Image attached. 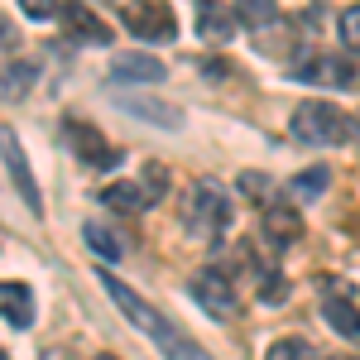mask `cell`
Returning a JSON list of instances; mask_svg holds the SVG:
<instances>
[{
	"label": "cell",
	"instance_id": "obj_26",
	"mask_svg": "<svg viewBox=\"0 0 360 360\" xmlns=\"http://www.w3.org/2000/svg\"><path fill=\"white\" fill-rule=\"evenodd\" d=\"M332 360H356V356H332Z\"/></svg>",
	"mask_w": 360,
	"mask_h": 360
},
{
	"label": "cell",
	"instance_id": "obj_15",
	"mask_svg": "<svg viewBox=\"0 0 360 360\" xmlns=\"http://www.w3.org/2000/svg\"><path fill=\"white\" fill-rule=\"evenodd\" d=\"M236 25H240V20H236L231 10H217V5H202V10H197V34H202L207 44H226V39L236 34Z\"/></svg>",
	"mask_w": 360,
	"mask_h": 360
},
{
	"label": "cell",
	"instance_id": "obj_22",
	"mask_svg": "<svg viewBox=\"0 0 360 360\" xmlns=\"http://www.w3.org/2000/svg\"><path fill=\"white\" fill-rule=\"evenodd\" d=\"M341 39H346V44L360 53V5H351V10L341 15Z\"/></svg>",
	"mask_w": 360,
	"mask_h": 360
},
{
	"label": "cell",
	"instance_id": "obj_28",
	"mask_svg": "<svg viewBox=\"0 0 360 360\" xmlns=\"http://www.w3.org/2000/svg\"><path fill=\"white\" fill-rule=\"evenodd\" d=\"M101 360H111V356H101Z\"/></svg>",
	"mask_w": 360,
	"mask_h": 360
},
{
	"label": "cell",
	"instance_id": "obj_17",
	"mask_svg": "<svg viewBox=\"0 0 360 360\" xmlns=\"http://www.w3.org/2000/svg\"><path fill=\"white\" fill-rule=\"evenodd\" d=\"M327 183H332V168H327V164H312L307 173H298V178L288 183V193L298 197V202H312V197L327 193Z\"/></svg>",
	"mask_w": 360,
	"mask_h": 360
},
{
	"label": "cell",
	"instance_id": "obj_18",
	"mask_svg": "<svg viewBox=\"0 0 360 360\" xmlns=\"http://www.w3.org/2000/svg\"><path fill=\"white\" fill-rule=\"evenodd\" d=\"M101 197H106V207H115V212H144L149 207V193L139 183H111Z\"/></svg>",
	"mask_w": 360,
	"mask_h": 360
},
{
	"label": "cell",
	"instance_id": "obj_10",
	"mask_svg": "<svg viewBox=\"0 0 360 360\" xmlns=\"http://www.w3.org/2000/svg\"><path fill=\"white\" fill-rule=\"evenodd\" d=\"M303 82H317V86H360V68L346 63V58H317L303 68Z\"/></svg>",
	"mask_w": 360,
	"mask_h": 360
},
{
	"label": "cell",
	"instance_id": "obj_2",
	"mask_svg": "<svg viewBox=\"0 0 360 360\" xmlns=\"http://www.w3.org/2000/svg\"><path fill=\"white\" fill-rule=\"evenodd\" d=\"M183 226L193 236H221L226 226H231V197H226L221 183L202 178L193 193H188V202H183Z\"/></svg>",
	"mask_w": 360,
	"mask_h": 360
},
{
	"label": "cell",
	"instance_id": "obj_12",
	"mask_svg": "<svg viewBox=\"0 0 360 360\" xmlns=\"http://www.w3.org/2000/svg\"><path fill=\"white\" fill-rule=\"evenodd\" d=\"M34 82H39V68H34L29 58L5 63V68H0V101H25Z\"/></svg>",
	"mask_w": 360,
	"mask_h": 360
},
{
	"label": "cell",
	"instance_id": "obj_7",
	"mask_svg": "<svg viewBox=\"0 0 360 360\" xmlns=\"http://www.w3.org/2000/svg\"><path fill=\"white\" fill-rule=\"evenodd\" d=\"M0 159H5V173L15 178V193L25 197V207L34 217H44V202H39V183H34V173L25 164V149H20V139L15 130H0Z\"/></svg>",
	"mask_w": 360,
	"mask_h": 360
},
{
	"label": "cell",
	"instance_id": "obj_9",
	"mask_svg": "<svg viewBox=\"0 0 360 360\" xmlns=\"http://www.w3.org/2000/svg\"><path fill=\"white\" fill-rule=\"evenodd\" d=\"M264 236L274 245H293L303 236V217H298V202H264Z\"/></svg>",
	"mask_w": 360,
	"mask_h": 360
},
{
	"label": "cell",
	"instance_id": "obj_4",
	"mask_svg": "<svg viewBox=\"0 0 360 360\" xmlns=\"http://www.w3.org/2000/svg\"><path fill=\"white\" fill-rule=\"evenodd\" d=\"M188 293H193V303L207 312V317H217V322H231L236 312H240V298H236V288H231V278L221 269H197L193 283H188Z\"/></svg>",
	"mask_w": 360,
	"mask_h": 360
},
{
	"label": "cell",
	"instance_id": "obj_21",
	"mask_svg": "<svg viewBox=\"0 0 360 360\" xmlns=\"http://www.w3.org/2000/svg\"><path fill=\"white\" fill-rule=\"evenodd\" d=\"M236 20H240V25H274V5H255V0H250V5H240V10H236Z\"/></svg>",
	"mask_w": 360,
	"mask_h": 360
},
{
	"label": "cell",
	"instance_id": "obj_6",
	"mask_svg": "<svg viewBox=\"0 0 360 360\" xmlns=\"http://www.w3.org/2000/svg\"><path fill=\"white\" fill-rule=\"evenodd\" d=\"M63 130H68V144L77 149L82 164H91V168H115V164H120V149L106 144V135H101L96 125H86V120H68Z\"/></svg>",
	"mask_w": 360,
	"mask_h": 360
},
{
	"label": "cell",
	"instance_id": "obj_27",
	"mask_svg": "<svg viewBox=\"0 0 360 360\" xmlns=\"http://www.w3.org/2000/svg\"><path fill=\"white\" fill-rule=\"evenodd\" d=\"M0 360H10V356H5V351H0Z\"/></svg>",
	"mask_w": 360,
	"mask_h": 360
},
{
	"label": "cell",
	"instance_id": "obj_20",
	"mask_svg": "<svg viewBox=\"0 0 360 360\" xmlns=\"http://www.w3.org/2000/svg\"><path fill=\"white\" fill-rule=\"evenodd\" d=\"M264 360H312V346L298 341V336H283V341H274V346L264 351Z\"/></svg>",
	"mask_w": 360,
	"mask_h": 360
},
{
	"label": "cell",
	"instance_id": "obj_25",
	"mask_svg": "<svg viewBox=\"0 0 360 360\" xmlns=\"http://www.w3.org/2000/svg\"><path fill=\"white\" fill-rule=\"evenodd\" d=\"M25 15L29 20H53V15H63V10H53V0H25Z\"/></svg>",
	"mask_w": 360,
	"mask_h": 360
},
{
	"label": "cell",
	"instance_id": "obj_5",
	"mask_svg": "<svg viewBox=\"0 0 360 360\" xmlns=\"http://www.w3.org/2000/svg\"><path fill=\"white\" fill-rule=\"evenodd\" d=\"M120 20L125 29L144 39V44H168L173 34H178V20H173V10L168 5H120Z\"/></svg>",
	"mask_w": 360,
	"mask_h": 360
},
{
	"label": "cell",
	"instance_id": "obj_13",
	"mask_svg": "<svg viewBox=\"0 0 360 360\" xmlns=\"http://www.w3.org/2000/svg\"><path fill=\"white\" fill-rule=\"evenodd\" d=\"M58 20L68 25V34H77V39H86V44H111V29H106V20H96L86 5H68Z\"/></svg>",
	"mask_w": 360,
	"mask_h": 360
},
{
	"label": "cell",
	"instance_id": "obj_8",
	"mask_svg": "<svg viewBox=\"0 0 360 360\" xmlns=\"http://www.w3.org/2000/svg\"><path fill=\"white\" fill-rule=\"evenodd\" d=\"M111 82L154 86V82H164V63L154 53H115L111 58Z\"/></svg>",
	"mask_w": 360,
	"mask_h": 360
},
{
	"label": "cell",
	"instance_id": "obj_19",
	"mask_svg": "<svg viewBox=\"0 0 360 360\" xmlns=\"http://www.w3.org/2000/svg\"><path fill=\"white\" fill-rule=\"evenodd\" d=\"M82 236H86V245L96 250L101 259H120V240H115V236H111V231H106L101 221H86V226H82Z\"/></svg>",
	"mask_w": 360,
	"mask_h": 360
},
{
	"label": "cell",
	"instance_id": "obj_3",
	"mask_svg": "<svg viewBox=\"0 0 360 360\" xmlns=\"http://www.w3.org/2000/svg\"><path fill=\"white\" fill-rule=\"evenodd\" d=\"M101 283H106V293H111V298H115V307H120V312H125V317L135 322L139 332H149V336H154V341H159V351H168V346H173V341L183 336V332H173V327H168L164 317H159L154 307H149V303H144V298H139L135 288H125V283H120V278H115V274H101Z\"/></svg>",
	"mask_w": 360,
	"mask_h": 360
},
{
	"label": "cell",
	"instance_id": "obj_24",
	"mask_svg": "<svg viewBox=\"0 0 360 360\" xmlns=\"http://www.w3.org/2000/svg\"><path fill=\"white\" fill-rule=\"evenodd\" d=\"M20 44V29H15V20L10 15H0V53H10Z\"/></svg>",
	"mask_w": 360,
	"mask_h": 360
},
{
	"label": "cell",
	"instance_id": "obj_14",
	"mask_svg": "<svg viewBox=\"0 0 360 360\" xmlns=\"http://www.w3.org/2000/svg\"><path fill=\"white\" fill-rule=\"evenodd\" d=\"M0 317L10 327H29L34 322V293L25 283H0Z\"/></svg>",
	"mask_w": 360,
	"mask_h": 360
},
{
	"label": "cell",
	"instance_id": "obj_23",
	"mask_svg": "<svg viewBox=\"0 0 360 360\" xmlns=\"http://www.w3.org/2000/svg\"><path fill=\"white\" fill-rule=\"evenodd\" d=\"M240 188H245L255 202H264V193H269V178H264V173H240Z\"/></svg>",
	"mask_w": 360,
	"mask_h": 360
},
{
	"label": "cell",
	"instance_id": "obj_11",
	"mask_svg": "<svg viewBox=\"0 0 360 360\" xmlns=\"http://www.w3.org/2000/svg\"><path fill=\"white\" fill-rule=\"evenodd\" d=\"M120 106L130 115H144V120L164 125V130H178V125H183V111H178L173 101H159V96H120Z\"/></svg>",
	"mask_w": 360,
	"mask_h": 360
},
{
	"label": "cell",
	"instance_id": "obj_16",
	"mask_svg": "<svg viewBox=\"0 0 360 360\" xmlns=\"http://www.w3.org/2000/svg\"><path fill=\"white\" fill-rule=\"evenodd\" d=\"M322 317L332 322L341 336H360V307L351 303V298H332L327 293V303H322Z\"/></svg>",
	"mask_w": 360,
	"mask_h": 360
},
{
	"label": "cell",
	"instance_id": "obj_1",
	"mask_svg": "<svg viewBox=\"0 0 360 360\" xmlns=\"http://www.w3.org/2000/svg\"><path fill=\"white\" fill-rule=\"evenodd\" d=\"M288 130L303 139V144H346V139L356 135V125H351V115L332 106V101H303L293 120H288Z\"/></svg>",
	"mask_w": 360,
	"mask_h": 360
}]
</instances>
